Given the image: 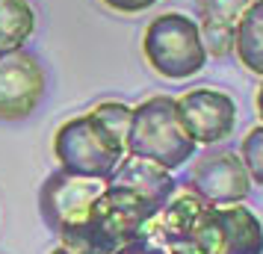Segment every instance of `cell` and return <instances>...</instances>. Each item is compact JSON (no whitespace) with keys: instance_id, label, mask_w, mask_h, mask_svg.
Listing matches in <instances>:
<instances>
[{"instance_id":"obj_1","label":"cell","mask_w":263,"mask_h":254,"mask_svg":"<svg viewBox=\"0 0 263 254\" xmlns=\"http://www.w3.org/2000/svg\"><path fill=\"white\" fill-rule=\"evenodd\" d=\"M192 142L178 119L175 97L151 95L130 112V130L124 139V151L130 157L148 160L160 169L175 171L195 157Z\"/></svg>"},{"instance_id":"obj_2","label":"cell","mask_w":263,"mask_h":254,"mask_svg":"<svg viewBox=\"0 0 263 254\" xmlns=\"http://www.w3.org/2000/svg\"><path fill=\"white\" fill-rule=\"evenodd\" d=\"M124 142L109 130L104 121L89 109L83 115H74L53 133V157L60 163V171L107 181L124 160Z\"/></svg>"},{"instance_id":"obj_3","label":"cell","mask_w":263,"mask_h":254,"mask_svg":"<svg viewBox=\"0 0 263 254\" xmlns=\"http://www.w3.org/2000/svg\"><path fill=\"white\" fill-rule=\"evenodd\" d=\"M145 62L166 80H190L207 65V48L195 18L163 12L151 18L142 33Z\"/></svg>"},{"instance_id":"obj_4","label":"cell","mask_w":263,"mask_h":254,"mask_svg":"<svg viewBox=\"0 0 263 254\" xmlns=\"http://www.w3.org/2000/svg\"><path fill=\"white\" fill-rule=\"evenodd\" d=\"M180 254H263V225L242 204L207 207L190 248Z\"/></svg>"},{"instance_id":"obj_5","label":"cell","mask_w":263,"mask_h":254,"mask_svg":"<svg viewBox=\"0 0 263 254\" xmlns=\"http://www.w3.org/2000/svg\"><path fill=\"white\" fill-rule=\"evenodd\" d=\"M48 92V74L36 53L18 48L0 53V119L21 121L33 115Z\"/></svg>"},{"instance_id":"obj_6","label":"cell","mask_w":263,"mask_h":254,"mask_svg":"<svg viewBox=\"0 0 263 254\" xmlns=\"http://www.w3.org/2000/svg\"><path fill=\"white\" fill-rule=\"evenodd\" d=\"M186 189L213 207H228L246 201L251 192V178L237 151H207L195 160L186 174Z\"/></svg>"},{"instance_id":"obj_7","label":"cell","mask_w":263,"mask_h":254,"mask_svg":"<svg viewBox=\"0 0 263 254\" xmlns=\"http://www.w3.org/2000/svg\"><path fill=\"white\" fill-rule=\"evenodd\" d=\"M178 119L195 145H216L237 127V101L219 89H192L175 97Z\"/></svg>"},{"instance_id":"obj_8","label":"cell","mask_w":263,"mask_h":254,"mask_svg":"<svg viewBox=\"0 0 263 254\" xmlns=\"http://www.w3.org/2000/svg\"><path fill=\"white\" fill-rule=\"evenodd\" d=\"M101 189H104V181L53 171L39 189V213L53 233H62V230L86 222L92 201L101 195Z\"/></svg>"},{"instance_id":"obj_9","label":"cell","mask_w":263,"mask_h":254,"mask_svg":"<svg viewBox=\"0 0 263 254\" xmlns=\"http://www.w3.org/2000/svg\"><path fill=\"white\" fill-rule=\"evenodd\" d=\"M207 207H213V204H207L204 198H198L195 192L186 189V192L168 198L166 207L157 213L151 228H154L157 237L168 245V251H186L195 228L201 225V216L207 213Z\"/></svg>"},{"instance_id":"obj_10","label":"cell","mask_w":263,"mask_h":254,"mask_svg":"<svg viewBox=\"0 0 263 254\" xmlns=\"http://www.w3.org/2000/svg\"><path fill=\"white\" fill-rule=\"evenodd\" d=\"M254 0H198V30L207 48V56L234 53V33L242 12Z\"/></svg>"},{"instance_id":"obj_11","label":"cell","mask_w":263,"mask_h":254,"mask_svg":"<svg viewBox=\"0 0 263 254\" xmlns=\"http://www.w3.org/2000/svg\"><path fill=\"white\" fill-rule=\"evenodd\" d=\"M107 183H119V186L133 189L136 195H142L157 213L166 207V201L172 195L178 192V181L172 178V171L160 169V166L148 163V160L130 157V154H124V160L116 166V171L107 178Z\"/></svg>"},{"instance_id":"obj_12","label":"cell","mask_w":263,"mask_h":254,"mask_svg":"<svg viewBox=\"0 0 263 254\" xmlns=\"http://www.w3.org/2000/svg\"><path fill=\"white\" fill-rule=\"evenodd\" d=\"M234 53L246 71L263 77V0H254L242 12L234 33Z\"/></svg>"},{"instance_id":"obj_13","label":"cell","mask_w":263,"mask_h":254,"mask_svg":"<svg viewBox=\"0 0 263 254\" xmlns=\"http://www.w3.org/2000/svg\"><path fill=\"white\" fill-rule=\"evenodd\" d=\"M36 33V9L30 0H0V53L27 45Z\"/></svg>"},{"instance_id":"obj_14","label":"cell","mask_w":263,"mask_h":254,"mask_svg":"<svg viewBox=\"0 0 263 254\" xmlns=\"http://www.w3.org/2000/svg\"><path fill=\"white\" fill-rule=\"evenodd\" d=\"M239 160L249 171L251 183L263 186V124L251 127L249 133L242 136V145H239Z\"/></svg>"},{"instance_id":"obj_15","label":"cell","mask_w":263,"mask_h":254,"mask_svg":"<svg viewBox=\"0 0 263 254\" xmlns=\"http://www.w3.org/2000/svg\"><path fill=\"white\" fill-rule=\"evenodd\" d=\"M92 112H95L98 119L107 124L112 133L119 136L121 142L127 139V130H130V112L133 107H127V104H121V101H101L98 107H92Z\"/></svg>"},{"instance_id":"obj_16","label":"cell","mask_w":263,"mask_h":254,"mask_svg":"<svg viewBox=\"0 0 263 254\" xmlns=\"http://www.w3.org/2000/svg\"><path fill=\"white\" fill-rule=\"evenodd\" d=\"M107 9H112V12L119 15H139L145 12V9H151V6H157L160 0H101Z\"/></svg>"},{"instance_id":"obj_17","label":"cell","mask_w":263,"mask_h":254,"mask_svg":"<svg viewBox=\"0 0 263 254\" xmlns=\"http://www.w3.org/2000/svg\"><path fill=\"white\" fill-rule=\"evenodd\" d=\"M116 254H168V248H160V245H154V242H148V237L145 240H133L127 242L121 251Z\"/></svg>"},{"instance_id":"obj_18","label":"cell","mask_w":263,"mask_h":254,"mask_svg":"<svg viewBox=\"0 0 263 254\" xmlns=\"http://www.w3.org/2000/svg\"><path fill=\"white\" fill-rule=\"evenodd\" d=\"M254 107H257V119L263 124V83L257 86V95H254Z\"/></svg>"},{"instance_id":"obj_19","label":"cell","mask_w":263,"mask_h":254,"mask_svg":"<svg viewBox=\"0 0 263 254\" xmlns=\"http://www.w3.org/2000/svg\"><path fill=\"white\" fill-rule=\"evenodd\" d=\"M168 254H180V251H168Z\"/></svg>"}]
</instances>
